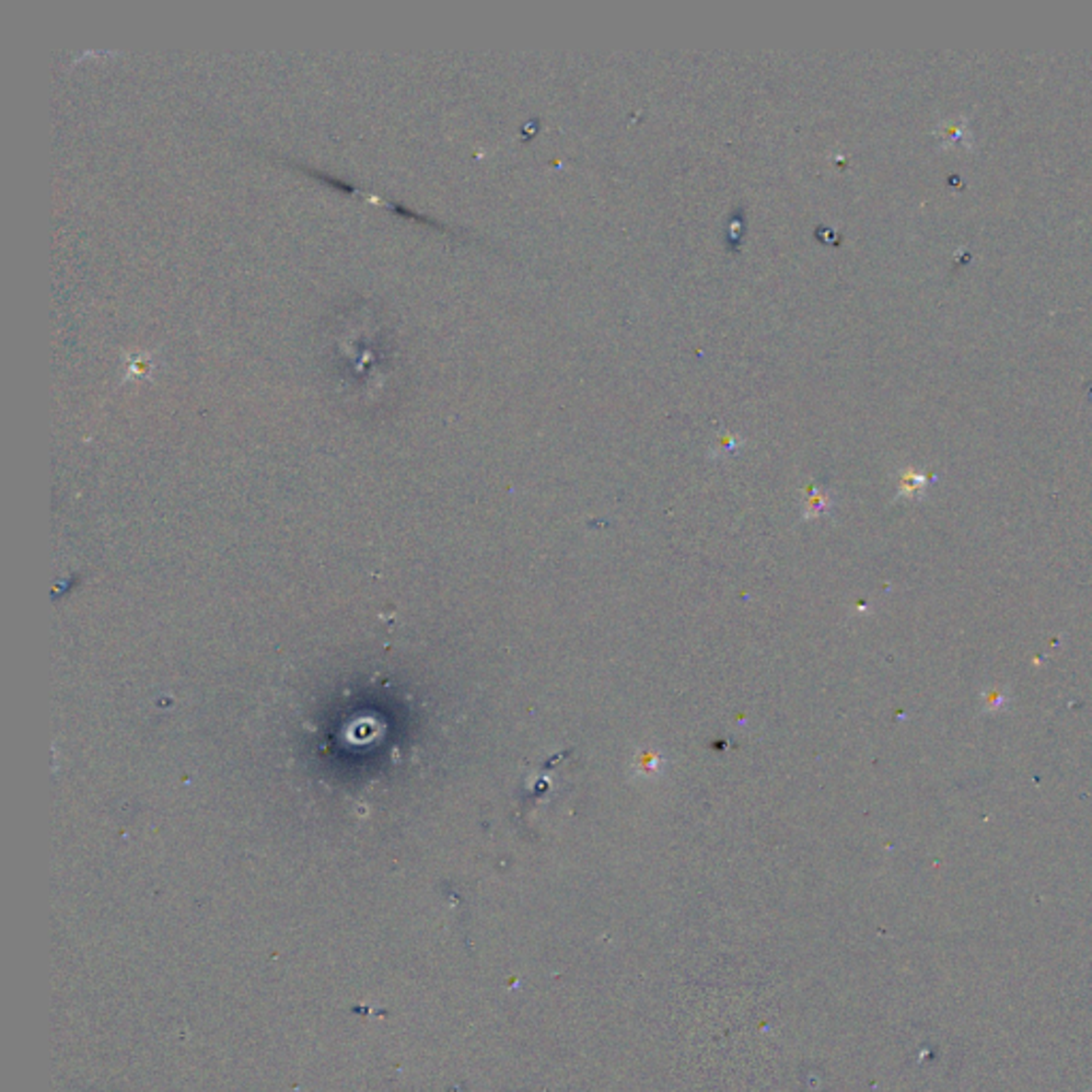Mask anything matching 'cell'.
Instances as JSON below:
<instances>
[{"label":"cell","instance_id":"1","mask_svg":"<svg viewBox=\"0 0 1092 1092\" xmlns=\"http://www.w3.org/2000/svg\"><path fill=\"white\" fill-rule=\"evenodd\" d=\"M926 476L924 474H918V471H905L900 478V495L902 497H909V500H915V497H920L924 494L926 489Z\"/></svg>","mask_w":1092,"mask_h":1092},{"label":"cell","instance_id":"2","mask_svg":"<svg viewBox=\"0 0 1092 1092\" xmlns=\"http://www.w3.org/2000/svg\"><path fill=\"white\" fill-rule=\"evenodd\" d=\"M982 700H983V711H988V713L1003 711V709H1007V704H1009L1007 691L1005 690H996V687H993V690L983 691L982 693Z\"/></svg>","mask_w":1092,"mask_h":1092},{"label":"cell","instance_id":"3","mask_svg":"<svg viewBox=\"0 0 1092 1092\" xmlns=\"http://www.w3.org/2000/svg\"><path fill=\"white\" fill-rule=\"evenodd\" d=\"M828 508V500L824 495H815L808 500V515L815 517V515H821Z\"/></svg>","mask_w":1092,"mask_h":1092}]
</instances>
